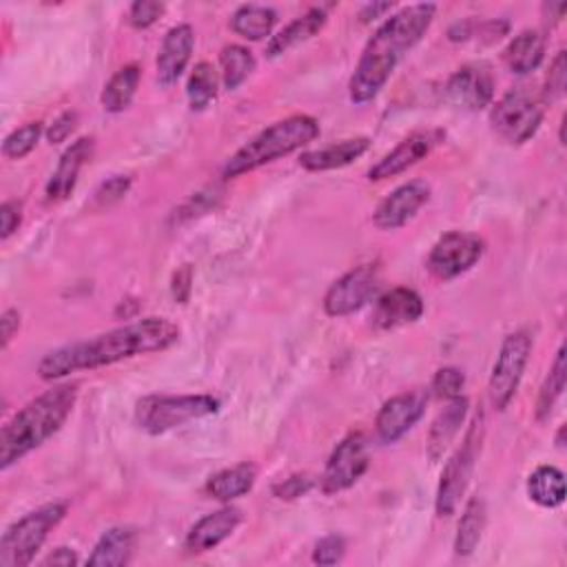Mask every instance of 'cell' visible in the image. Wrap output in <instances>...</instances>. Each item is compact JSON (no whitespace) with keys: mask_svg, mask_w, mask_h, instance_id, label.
Wrapping results in <instances>:
<instances>
[{"mask_svg":"<svg viewBox=\"0 0 567 567\" xmlns=\"http://www.w3.org/2000/svg\"><path fill=\"white\" fill-rule=\"evenodd\" d=\"M180 340V329L164 318H147L87 342L56 349L39 364V375L45 382L63 379L72 373L105 368L138 355H151L171 349Z\"/></svg>","mask_w":567,"mask_h":567,"instance_id":"cell-1","label":"cell"},{"mask_svg":"<svg viewBox=\"0 0 567 567\" xmlns=\"http://www.w3.org/2000/svg\"><path fill=\"white\" fill-rule=\"evenodd\" d=\"M437 17V6L419 3L391 17L366 43L353 72L349 94L355 105L373 103L388 85L399 61L426 36Z\"/></svg>","mask_w":567,"mask_h":567,"instance_id":"cell-2","label":"cell"},{"mask_svg":"<svg viewBox=\"0 0 567 567\" xmlns=\"http://www.w3.org/2000/svg\"><path fill=\"white\" fill-rule=\"evenodd\" d=\"M78 399L76 384L45 391L21 408L0 432V468L8 470L47 443L69 419Z\"/></svg>","mask_w":567,"mask_h":567,"instance_id":"cell-3","label":"cell"},{"mask_svg":"<svg viewBox=\"0 0 567 567\" xmlns=\"http://www.w3.org/2000/svg\"><path fill=\"white\" fill-rule=\"evenodd\" d=\"M320 136V122L313 116L298 114L284 118L264 131H259L255 138H250L242 149H237L224 164L222 175L226 180L239 178L244 173H250L264 164H270L284 156H291Z\"/></svg>","mask_w":567,"mask_h":567,"instance_id":"cell-4","label":"cell"},{"mask_svg":"<svg viewBox=\"0 0 567 567\" xmlns=\"http://www.w3.org/2000/svg\"><path fill=\"white\" fill-rule=\"evenodd\" d=\"M67 516V503L54 501L12 523L0 538V567H28L45 545L50 532Z\"/></svg>","mask_w":567,"mask_h":567,"instance_id":"cell-5","label":"cell"},{"mask_svg":"<svg viewBox=\"0 0 567 567\" xmlns=\"http://www.w3.org/2000/svg\"><path fill=\"white\" fill-rule=\"evenodd\" d=\"M220 402L211 395H149L136 404V424L149 435H164L191 421L217 415Z\"/></svg>","mask_w":567,"mask_h":567,"instance_id":"cell-6","label":"cell"},{"mask_svg":"<svg viewBox=\"0 0 567 567\" xmlns=\"http://www.w3.org/2000/svg\"><path fill=\"white\" fill-rule=\"evenodd\" d=\"M483 413H479L466 437H463V443L457 448V452L448 459L443 472H441V481H439V490H437V514L441 518H448L457 512L466 490H468V483L472 479V472H474V466H477V459H479V452H481V443H483Z\"/></svg>","mask_w":567,"mask_h":567,"instance_id":"cell-7","label":"cell"},{"mask_svg":"<svg viewBox=\"0 0 567 567\" xmlns=\"http://www.w3.org/2000/svg\"><path fill=\"white\" fill-rule=\"evenodd\" d=\"M543 122V105L527 89L507 92L490 114L492 131L507 145H523L536 136Z\"/></svg>","mask_w":567,"mask_h":567,"instance_id":"cell-8","label":"cell"},{"mask_svg":"<svg viewBox=\"0 0 567 567\" xmlns=\"http://www.w3.org/2000/svg\"><path fill=\"white\" fill-rule=\"evenodd\" d=\"M532 355V338L525 331H516L507 335L501 344L496 362L492 366L488 393L490 402L496 410H505L514 399L518 384L523 379L525 366Z\"/></svg>","mask_w":567,"mask_h":567,"instance_id":"cell-9","label":"cell"},{"mask_svg":"<svg viewBox=\"0 0 567 567\" xmlns=\"http://www.w3.org/2000/svg\"><path fill=\"white\" fill-rule=\"evenodd\" d=\"M382 272L377 264H364L342 275L324 296L329 318H349L379 298Z\"/></svg>","mask_w":567,"mask_h":567,"instance_id":"cell-10","label":"cell"},{"mask_svg":"<svg viewBox=\"0 0 567 567\" xmlns=\"http://www.w3.org/2000/svg\"><path fill=\"white\" fill-rule=\"evenodd\" d=\"M485 253V242L468 231H448L437 239L428 255V270L441 279L450 281L479 264Z\"/></svg>","mask_w":567,"mask_h":567,"instance_id":"cell-11","label":"cell"},{"mask_svg":"<svg viewBox=\"0 0 567 567\" xmlns=\"http://www.w3.org/2000/svg\"><path fill=\"white\" fill-rule=\"evenodd\" d=\"M371 466L368 457V443L362 432H351L346 439L338 443V448L331 452L324 474H322V492L324 494H340L351 490Z\"/></svg>","mask_w":567,"mask_h":567,"instance_id":"cell-12","label":"cell"},{"mask_svg":"<svg viewBox=\"0 0 567 567\" xmlns=\"http://www.w3.org/2000/svg\"><path fill=\"white\" fill-rule=\"evenodd\" d=\"M430 184L424 180H410L391 191L375 208L373 224L379 231H397L406 226L430 200Z\"/></svg>","mask_w":567,"mask_h":567,"instance_id":"cell-13","label":"cell"},{"mask_svg":"<svg viewBox=\"0 0 567 567\" xmlns=\"http://www.w3.org/2000/svg\"><path fill=\"white\" fill-rule=\"evenodd\" d=\"M428 399H430L428 391H421V388L391 397L377 413V419H375L377 437L384 443L399 441L424 417Z\"/></svg>","mask_w":567,"mask_h":567,"instance_id":"cell-14","label":"cell"},{"mask_svg":"<svg viewBox=\"0 0 567 567\" xmlns=\"http://www.w3.org/2000/svg\"><path fill=\"white\" fill-rule=\"evenodd\" d=\"M446 98L461 109L481 111L494 98V78L488 65L472 63L461 67L446 83Z\"/></svg>","mask_w":567,"mask_h":567,"instance_id":"cell-15","label":"cell"},{"mask_svg":"<svg viewBox=\"0 0 567 567\" xmlns=\"http://www.w3.org/2000/svg\"><path fill=\"white\" fill-rule=\"evenodd\" d=\"M446 138L443 131H417L410 133L406 140H402L391 153H386L371 171H368V180L373 182H382V180H391L404 171H408L410 167H415L417 162L426 160L430 156V151Z\"/></svg>","mask_w":567,"mask_h":567,"instance_id":"cell-16","label":"cell"},{"mask_svg":"<svg viewBox=\"0 0 567 567\" xmlns=\"http://www.w3.org/2000/svg\"><path fill=\"white\" fill-rule=\"evenodd\" d=\"M193 47H195V32L191 25L182 23L167 32V36L162 39L160 52H158V61H156L158 83L162 87H171L180 81V76L184 74V69L191 61Z\"/></svg>","mask_w":567,"mask_h":567,"instance_id":"cell-17","label":"cell"},{"mask_svg":"<svg viewBox=\"0 0 567 567\" xmlns=\"http://www.w3.org/2000/svg\"><path fill=\"white\" fill-rule=\"evenodd\" d=\"M244 514L235 505H224L206 516H202L186 534L184 547L189 554H204L226 541L242 523Z\"/></svg>","mask_w":567,"mask_h":567,"instance_id":"cell-18","label":"cell"},{"mask_svg":"<svg viewBox=\"0 0 567 567\" xmlns=\"http://www.w3.org/2000/svg\"><path fill=\"white\" fill-rule=\"evenodd\" d=\"M424 311H426V307H424V300L417 291L406 289V287H397V289L377 298L375 313H373V324L382 331L402 329V327L419 322Z\"/></svg>","mask_w":567,"mask_h":567,"instance_id":"cell-19","label":"cell"},{"mask_svg":"<svg viewBox=\"0 0 567 567\" xmlns=\"http://www.w3.org/2000/svg\"><path fill=\"white\" fill-rule=\"evenodd\" d=\"M94 147H96L94 138H81L61 156L58 167H56V171L52 173V178L45 186L47 202H54V204L65 202L74 193L83 167L94 156Z\"/></svg>","mask_w":567,"mask_h":567,"instance_id":"cell-20","label":"cell"},{"mask_svg":"<svg viewBox=\"0 0 567 567\" xmlns=\"http://www.w3.org/2000/svg\"><path fill=\"white\" fill-rule=\"evenodd\" d=\"M368 149H371V140L368 138H364V136L349 138V140L335 142L331 147L302 153L300 156V167L311 171V173H324V171L344 169V167L353 164L355 160H360Z\"/></svg>","mask_w":567,"mask_h":567,"instance_id":"cell-21","label":"cell"},{"mask_svg":"<svg viewBox=\"0 0 567 567\" xmlns=\"http://www.w3.org/2000/svg\"><path fill=\"white\" fill-rule=\"evenodd\" d=\"M468 408H470V402L461 395L457 399H450L446 404V408L432 421L430 432H428V457L432 463H437L446 454V450L452 446V441L457 439V435L468 417Z\"/></svg>","mask_w":567,"mask_h":567,"instance_id":"cell-22","label":"cell"},{"mask_svg":"<svg viewBox=\"0 0 567 567\" xmlns=\"http://www.w3.org/2000/svg\"><path fill=\"white\" fill-rule=\"evenodd\" d=\"M329 21V14L324 8H313L309 10L304 17L296 19L291 25L284 28L277 36H272L268 41V47H266V56L268 58H279L284 54H289L291 50L300 47L302 43L311 41L313 36H318L324 25Z\"/></svg>","mask_w":567,"mask_h":567,"instance_id":"cell-23","label":"cell"},{"mask_svg":"<svg viewBox=\"0 0 567 567\" xmlns=\"http://www.w3.org/2000/svg\"><path fill=\"white\" fill-rule=\"evenodd\" d=\"M136 541H138V534L133 527L116 525L100 536V541L96 543L94 552L87 558V565H94V567L129 565L136 552Z\"/></svg>","mask_w":567,"mask_h":567,"instance_id":"cell-24","label":"cell"},{"mask_svg":"<svg viewBox=\"0 0 567 567\" xmlns=\"http://www.w3.org/2000/svg\"><path fill=\"white\" fill-rule=\"evenodd\" d=\"M545 36L538 30H523L505 47L503 63L512 74L527 76L541 67L545 58Z\"/></svg>","mask_w":567,"mask_h":567,"instance_id":"cell-25","label":"cell"},{"mask_svg":"<svg viewBox=\"0 0 567 567\" xmlns=\"http://www.w3.org/2000/svg\"><path fill=\"white\" fill-rule=\"evenodd\" d=\"M257 481V466L250 461H242L226 470L213 474L206 483V492L211 499L220 503H231L253 490Z\"/></svg>","mask_w":567,"mask_h":567,"instance_id":"cell-26","label":"cell"},{"mask_svg":"<svg viewBox=\"0 0 567 567\" xmlns=\"http://www.w3.org/2000/svg\"><path fill=\"white\" fill-rule=\"evenodd\" d=\"M277 25V12L266 6H242L231 17V30L250 43H259L272 34Z\"/></svg>","mask_w":567,"mask_h":567,"instance_id":"cell-27","label":"cell"},{"mask_svg":"<svg viewBox=\"0 0 567 567\" xmlns=\"http://www.w3.org/2000/svg\"><path fill=\"white\" fill-rule=\"evenodd\" d=\"M140 81H142V72L138 65H127L120 72H116L103 89V96H100L103 109L107 114L127 111L136 98Z\"/></svg>","mask_w":567,"mask_h":567,"instance_id":"cell-28","label":"cell"},{"mask_svg":"<svg viewBox=\"0 0 567 567\" xmlns=\"http://www.w3.org/2000/svg\"><path fill=\"white\" fill-rule=\"evenodd\" d=\"M485 521H488V510H485V501L481 496H472L461 514L459 527H457V536H454V552L457 556H470L474 554V549L481 543L483 529H485Z\"/></svg>","mask_w":567,"mask_h":567,"instance_id":"cell-29","label":"cell"},{"mask_svg":"<svg viewBox=\"0 0 567 567\" xmlns=\"http://www.w3.org/2000/svg\"><path fill=\"white\" fill-rule=\"evenodd\" d=\"M527 496L541 507H558L565 501V477L556 466H538L527 479Z\"/></svg>","mask_w":567,"mask_h":567,"instance_id":"cell-30","label":"cell"},{"mask_svg":"<svg viewBox=\"0 0 567 567\" xmlns=\"http://www.w3.org/2000/svg\"><path fill=\"white\" fill-rule=\"evenodd\" d=\"M220 67H222V85L226 92L239 89L248 76L257 69V61L253 52L244 45H226L220 52Z\"/></svg>","mask_w":567,"mask_h":567,"instance_id":"cell-31","label":"cell"},{"mask_svg":"<svg viewBox=\"0 0 567 567\" xmlns=\"http://www.w3.org/2000/svg\"><path fill=\"white\" fill-rule=\"evenodd\" d=\"M565 375H567L565 349L560 346L556 357H554V364L549 366V373H547V377H545V382L541 386V393H538V402H536V417H538V421L549 419L556 402L563 397Z\"/></svg>","mask_w":567,"mask_h":567,"instance_id":"cell-32","label":"cell"},{"mask_svg":"<svg viewBox=\"0 0 567 567\" xmlns=\"http://www.w3.org/2000/svg\"><path fill=\"white\" fill-rule=\"evenodd\" d=\"M186 98L193 111H204L217 98V72L211 63H197L186 83Z\"/></svg>","mask_w":567,"mask_h":567,"instance_id":"cell-33","label":"cell"},{"mask_svg":"<svg viewBox=\"0 0 567 567\" xmlns=\"http://www.w3.org/2000/svg\"><path fill=\"white\" fill-rule=\"evenodd\" d=\"M41 136H43V122H28V125L14 129L3 142V156L8 160L28 158L39 147Z\"/></svg>","mask_w":567,"mask_h":567,"instance_id":"cell-34","label":"cell"},{"mask_svg":"<svg viewBox=\"0 0 567 567\" xmlns=\"http://www.w3.org/2000/svg\"><path fill=\"white\" fill-rule=\"evenodd\" d=\"M463 386H466V375H463V371H459L454 366H446V368L437 371V375L432 379L435 397L446 399V402L461 397Z\"/></svg>","mask_w":567,"mask_h":567,"instance_id":"cell-35","label":"cell"},{"mask_svg":"<svg viewBox=\"0 0 567 567\" xmlns=\"http://www.w3.org/2000/svg\"><path fill=\"white\" fill-rule=\"evenodd\" d=\"M315 485H318V481L309 472L291 474L289 479H284V481L272 485V496L279 499V501H296V499L307 496Z\"/></svg>","mask_w":567,"mask_h":567,"instance_id":"cell-36","label":"cell"},{"mask_svg":"<svg viewBox=\"0 0 567 567\" xmlns=\"http://www.w3.org/2000/svg\"><path fill=\"white\" fill-rule=\"evenodd\" d=\"M346 556V538L342 534H329L318 541L313 549V563L338 565Z\"/></svg>","mask_w":567,"mask_h":567,"instance_id":"cell-37","label":"cell"},{"mask_svg":"<svg viewBox=\"0 0 567 567\" xmlns=\"http://www.w3.org/2000/svg\"><path fill=\"white\" fill-rule=\"evenodd\" d=\"M164 3H156V0H138L129 8V25L133 30H149L158 23V19L164 14Z\"/></svg>","mask_w":567,"mask_h":567,"instance_id":"cell-38","label":"cell"},{"mask_svg":"<svg viewBox=\"0 0 567 567\" xmlns=\"http://www.w3.org/2000/svg\"><path fill=\"white\" fill-rule=\"evenodd\" d=\"M129 189H131V178L129 175H114V178H109L107 182L100 184V189L94 195V204L105 208V206L118 202L120 197H125L129 193Z\"/></svg>","mask_w":567,"mask_h":567,"instance_id":"cell-39","label":"cell"},{"mask_svg":"<svg viewBox=\"0 0 567 567\" xmlns=\"http://www.w3.org/2000/svg\"><path fill=\"white\" fill-rule=\"evenodd\" d=\"M565 85H567V61H565V52L560 50L549 65L547 85H545L547 98H552V100L560 98L565 94Z\"/></svg>","mask_w":567,"mask_h":567,"instance_id":"cell-40","label":"cell"},{"mask_svg":"<svg viewBox=\"0 0 567 567\" xmlns=\"http://www.w3.org/2000/svg\"><path fill=\"white\" fill-rule=\"evenodd\" d=\"M21 222H23L21 204L14 200L3 202V206H0V237L10 239L19 231Z\"/></svg>","mask_w":567,"mask_h":567,"instance_id":"cell-41","label":"cell"},{"mask_svg":"<svg viewBox=\"0 0 567 567\" xmlns=\"http://www.w3.org/2000/svg\"><path fill=\"white\" fill-rule=\"evenodd\" d=\"M76 127H78V114L76 111H65L47 129V140L52 145H61V142H65L76 131Z\"/></svg>","mask_w":567,"mask_h":567,"instance_id":"cell-42","label":"cell"},{"mask_svg":"<svg viewBox=\"0 0 567 567\" xmlns=\"http://www.w3.org/2000/svg\"><path fill=\"white\" fill-rule=\"evenodd\" d=\"M193 268L189 264H184L182 268L175 270L173 275V281H171V296L178 304H186L189 298H191V291H193Z\"/></svg>","mask_w":567,"mask_h":567,"instance_id":"cell-43","label":"cell"},{"mask_svg":"<svg viewBox=\"0 0 567 567\" xmlns=\"http://www.w3.org/2000/svg\"><path fill=\"white\" fill-rule=\"evenodd\" d=\"M21 329V313L17 309H8L0 318V338H3V351L10 349L12 340L19 335Z\"/></svg>","mask_w":567,"mask_h":567,"instance_id":"cell-44","label":"cell"},{"mask_svg":"<svg viewBox=\"0 0 567 567\" xmlns=\"http://www.w3.org/2000/svg\"><path fill=\"white\" fill-rule=\"evenodd\" d=\"M76 563H78V554L72 547H58L43 560V565H56V567H72Z\"/></svg>","mask_w":567,"mask_h":567,"instance_id":"cell-45","label":"cell"},{"mask_svg":"<svg viewBox=\"0 0 567 567\" xmlns=\"http://www.w3.org/2000/svg\"><path fill=\"white\" fill-rule=\"evenodd\" d=\"M395 6L393 3H373V6H364L360 12L362 23H373L377 19H382L386 12H391Z\"/></svg>","mask_w":567,"mask_h":567,"instance_id":"cell-46","label":"cell"}]
</instances>
